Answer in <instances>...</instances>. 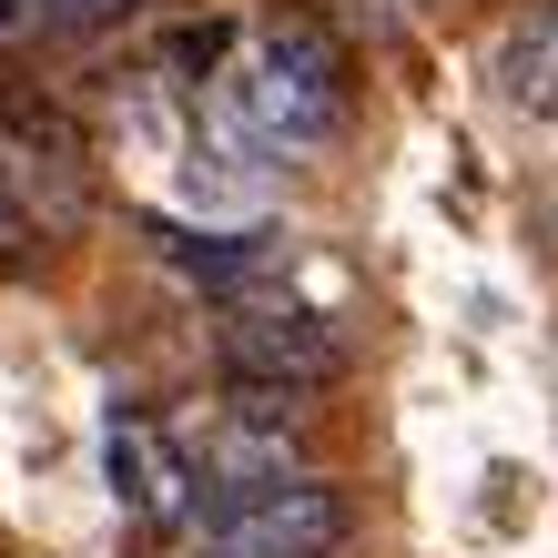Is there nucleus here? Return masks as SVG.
Returning a JSON list of instances; mask_svg holds the SVG:
<instances>
[{
  "instance_id": "nucleus-3",
  "label": "nucleus",
  "mask_w": 558,
  "mask_h": 558,
  "mask_svg": "<svg viewBox=\"0 0 558 558\" xmlns=\"http://www.w3.org/2000/svg\"><path fill=\"white\" fill-rule=\"evenodd\" d=\"M223 376H234V386L315 397V386L345 376V336L315 305H234V325H223Z\"/></svg>"
},
{
  "instance_id": "nucleus-5",
  "label": "nucleus",
  "mask_w": 558,
  "mask_h": 558,
  "mask_svg": "<svg viewBox=\"0 0 558 558\" xmlns=\"http://www.w3.org/2000/svg\"><path fill=\"white\" fill-rule=\"evenodd\" d=\"M41 183L82 214V162H41V153H11V143H0V265H31V254L61 234V223L41 214Z\"/></svg>"
},
{
  "instance_id": "nucleus-1",
  "label": "nucleus",
  "mask_w": 558,
  "mask_h": 558,
  "mask_svg": "<svg viewBox=\"0 0 558 558\" xmlns=\"http://www.w3.org/2000/svg\"><path fill=\"white\" fill-rule=\"evenodd\" d=\"M345 102H355V72H345V41L325 21L284 11V21L254 31V51H244V72H234V112H244L254 143L315 153V143L345 133Z\"/></svg>"
},
{
  "instance_id": "nucleus-2",
  "label": "nucleus",
  "mask_w": 558,
  "mask_h": 558,
  "mask_svg": "<svg viewBox=\"0 0 558 558\" xmlns=\"http://www.w3.org/2000/svg\"><path fill=\"white\" fill-rule=\"evenodd\" d=\"M355 529L336 477H254V487H214L204 498V558H336Z\"/></svg>"
},
{
  "instance_id": "nucleus-4",
  "label": "nucleus",
  "mask_w": 558,
  "mask_h": 558,
  "mask_svg": "<svg viewBox=\"0 0 558 558\" xmlns=\"http://www.w3.org/2000/svg\"><path fill=\"white\" fill-rule=\"evenodd\" d=\"M102 477H112V508L133 518V529H153V538H173L193 518V468L153 437L133 407H112V426H102Z\"/></svg>"
},
{
  "instance_id": "nucleus-6",
  "label": "nucleus",
  "mask_w": 558,
  "mask_h": 558,
  "mask_svg": "<svg viewBox=\"0 0 558 558\" xmlns=\"http://www.w3.org/2000/svg\"><path fill=\"white\" fill-rule=\"evenodd\" d=\"M143 0H31V21L41 31H102V21H133Z\"/></svg>"
}]
</instances>
